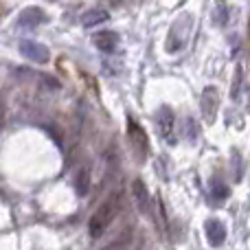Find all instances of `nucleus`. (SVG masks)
Returning a JSON list of instances; mask_svg holds the SVG:
<instances>
[{"label":"nucleus","mask_w":250,"mask_h":250,"mask_svg":"<svg viewBox=\"0 0 250 250\" xmlns=\"http://www.w3.org/2000/svg\"><path fill=\"white\" fill-rule=\"evenodd\" d=\"M119 207H121V195L117 193V195H112V198H108L95 213H92L90 222H88V233H90L92 239H99L101 235L105 233V229L112 224L114 215L119 213Z\"/></svg>","instance_id":"f257e3e1"},{"label":"nucleus","mask_w":250,"mask_h":250,"mask_svg":"<svg viewBox=\"0 0 250 250\" xmlns=\"http://www.w3.org/2000/svg\"><path fill=\"white\" fill-rule=\"evenodd\" d=\"M127 136H129V145H132L134 154L138 156V163H145L147 154H149V138H147L145 129L132 117L127 119Z\"/></svg>","instance_id":"f03ea898"},{"label":"nucleus","mask_w":250,"mask_h":250,"mask_svg":"<svg viewBox=\"0 0 250 250\" xmlns=\"http://www.w3.org/2000/svg\"><path fill=\"white\" fill-rule=\"evenodd\" d=\"M200 105H202V114L207 119V123L215 121L217 108H220V92H217L215 86H207L202 90V99H200Z\"/></svg>","instance_id":"7ed1b4c3"},{"label":"nucleus","mask_w":250,"mask_h":250,"mask_svg":"<svg viewBox=\"0 0 250 250\" xmlns=\"http://www.w3.org/2000/svg\"><path fill=\"white\" fill-rule=\"evenodd\" d=\"M20 53L26 57V60L35 62V64H46L48 57H51L48 48L44 46V44H40V42H33V40H22L20 42Z\"/></svg>","instance_id":"20e7f679"},{"label":"nucleus","mask_w":250,"mask_h":250,"mask_svg":"<svg viewBox=\"0 0 250 250\" xmlns=\"http://www.w3.org/2000/svg\"><path fill=\"white\" fill-rule=\"evenodd\" d=\"M156 125H158V132L165 141L173 143V127H176V119H173V110L167 105H160L158 112H156Z\"/></svg>","instance_id":"39448f33"},{"label":"nucleus","mask_w":250,"mask_h":250,"mask_svg":"<svg viewBox=\"0 0 250 250\" xmlns=\"http://www.w3.org/2000/svg\"><path fill=\"white\" fill-rule=\"evenodd\" d=\"M204 233H207V239L211 246H222L226 242V226L222 220H207L204 224Z\"/></svg>","instance_id":"423d86ee"},{"label":"nucleus","mask_w":250,"mask_h":250,"mask_svg":"<svg viewBox=\"0 0 250 250\" xmlns=\"http://www.w3.org/2000/svg\"><path fill=\"white\" fill-rule=\"evenodd\" d=\"M92 42H95V46L99 48L101 53H114L119 48V33H114V31H99V33H95V38H92Z\"/></svg>","instance_id":"0eeeda50"},{"label":"nucleus","mask_w":250,"mask_h":250,"mask_svg":"<svg viewBox=\"0 0 250 250\" xmlns=\"http://www.w3.org/2000/svg\"><path fill=\"white\" fill-rule=\"evenodd\" d=\"M44 20H46V13H44L42 9L29 7L20 13V18H18V26H20V29H35V26H40Z\"/></svg>","instance_id":"6e6552de"},{"label":"nucleus","mask_w":250,"mask_h":250,"mask_svg":"<svg viewBox=\"0 0 250 250\" xmlns=\"http://www.w3.org/2000/svg\"><path fill=\"white\" fill-rule=\"evenodd\" d=\"M132 193H134V200H136V207L143 215H149V191L145 189L141 180H134L132 182Z\"/></svg>","instance_id":"1a4fd4ad"},{"label":"nucleus","mask_w":250,"mask_h":250,"mask_svg":"<svg viewBox=\"0 0 250 250\" xmlns=\"http://www.w3.org/2000/svg\"><path fill=\"white\" fill-rule=\"evenodd\" d=\"M229 195H230L229 187H226L222 180L213 178V180H211V202L213 204H222V202H226V200H229Z\"/></svg>","instance_id":"9d476101"},{"label":"nucleus","mask_w":250,"mask_h":250,"mask_svg":"<svg viewBox=\"0 0 250 250\" xmlns=\"http://www.w3.org/2000/svg\"><path fill=\"white\" fill-rule=\"evenodd\" d=\"M108 11L105 9H90V11L83 16V26H88V29H92V26H97V24H101V22H105L108 20Z\"/></svg>","instance_id":"9b49d317"},{"label":"nucleus","mask_w":250,"mask_h":250,"mask_svg":"<svg viewBox=\"0 0 250 250\" xmlns=\"http://www.w3.org/2000/svg\"><path fill=\"white\" fill-rule=\"evenodd\" d=\"M75 189H77L79 195L88 193V189H90V167H82L77 171V178H75Z\"/></svg>","instance_id":"f8f14e48"},{"label":"nucleus","mask_w":250,"mask_h":250,"mask_svg":"<svg viewBox=\"0 0 250 250\" xmlns=\"http://www.w3.org/2000/svg\"><path fill=\"white\" fill-rule=\"evenodd\" d=\"M215 24L217 26H224L226 22H229V4L226 2H220V4H215Z\"/></svg>","instance_id":"ddd939ff"},{"label":"nucleus","mask_w":250,"mask_h":250,"mask_svg":"<svg viewBox=\"0 0 250 250\" xmlns=\"http://www.w3.org/2000/svg\"><path fill=\"white\" fill-rule=\"evenodd\" d=\"M239 77H242V70H237V73H235V88H233V99H237V97H239Z\"/></svg>","instance_id":"4468645a"},{"label":"nucleus","mask_w":250,"mask_h":250,"mask_svg":"<svg viewBox=\"0 0 250 250\" xmlns=\"http://www.w3.org/2000/svg\"><path fill=\"white\" fill-rule=\"evenodd\" d=\"M125 248V239H119V242H112L110 246H105L104 250H123Z\"/></svg>","instance_id":"2eb2a0df"},{"label":"nucleus","mask_w":250,"mask_h":250,"mask_svg":"<svg viewBox=\"0 0 250 250\" xmlns=\"http://www.w3.org/2000/svg\"><path fill=\"white\" fill-rule=\"evenodd\" d=\"M2 123H4V104L0 99V127H2Z\"/></svg>","instance_id":"dca6fc26"}]
</instances>
